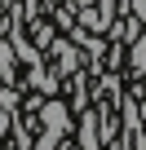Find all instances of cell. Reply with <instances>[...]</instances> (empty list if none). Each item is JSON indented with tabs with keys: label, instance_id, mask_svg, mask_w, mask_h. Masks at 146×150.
Here are the masks:
<instances>
[{
	"label": "cell",
	"instance_id": "obj_1",
	"mask_svg": "<svg viewBox=\"0 0 146 150\" xmlns=\"http://www.w3.org/2000/svg\"><path fill=\"white\" fill-rule=\"evenodd\" d=\"M66 132V106L62 102H49L44 106V137H40V150H58V137Z\"/></svg>",
	"mask_w": 146,
	"mask_h": 150
},
{
	"label": "cell",
	"instance_id": "obj_2",
	"mask_svg": "<svg viewBox=\"0 0 146 150\" xmlns=\"http://www.w3.org/2000/svg\"><path fill=\"white\" fill-rule=\"evenodd\" d=\"M128 62H133V71H137V75H146V35H137V40H133Z\"/></svg>",
	"mask_w": 146,
	"mask_h": 150
},
{
	"label": "cell",
	"instance_id": "obj_3",
	"mask_svg": "<svg viewBox=\"0 0 146 150\" xmlns=\"http://www.w3.org/2000/svg\"><path fill=\"white\" fill-rule=\"evenodd\" d=\"M84 150H102L98 146V115H84Z\"/></svg>",
	"mask_w": 146,
	"mask_h": 150
},
{
	"label": "cell",
	"instance_id": "obj_4",
	"mask_svg": "<svg viewBox=\"0 0 146 150\" xmlns=\"http://www.w3.org/2000/svg\"><path fill=\"white\" fill-rule=\"evenodd\" d=\"M0 75H14V53H9V44H0Z\"/></svg>",
	"mask_w": 146,
	"mask_h": 150
}]
</instances>
